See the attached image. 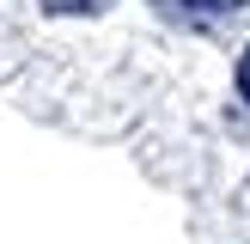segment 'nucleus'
<instances>
[{
    "instance_id": "nucleus-1",
    "label": "nucleus",
    "mask_w": 250,
    "mask_h": 244,
    "mask_svg": "<svg viewBox=\"0 0 250 244\" xmlns=\"http://www.w3.org/2000/svg\"><path fill=\"white\" fill-rule=\"evenodd\" d=\"M165 6L183 19H232V12H244V0H165Z\"/></svg>"
},
{
    "instance_id": "nucleus-2",
    "label": "nucleus",
    "mask_w": 250,
    "mask_h": 244,
    "mask_svg": "<svg viewBox=\"0 0 250 244\" xmlns=\"http://www.w3.org/2000/svg\"><path fill=\"white\" fill-rule=\"evenodd\" d=\"M43 6H49V12H98L104 0H43Z\"/></svg>"
},
{
    "instance_id": "nucleus-3",
    "label": "nucleus",
    "mask_w": 250,
    "mask_h": 244,
    "mask_svg": "<svg viewBox=\"0 0 250 244\" xmlns=\"http://www.w3.org/2000/svg\"><path fill=\"white\" fill-rule=\"evenodd\" d=\"M238 92H244V104H250V49L238 55Z\"/></svg>"
}]
</instances>
